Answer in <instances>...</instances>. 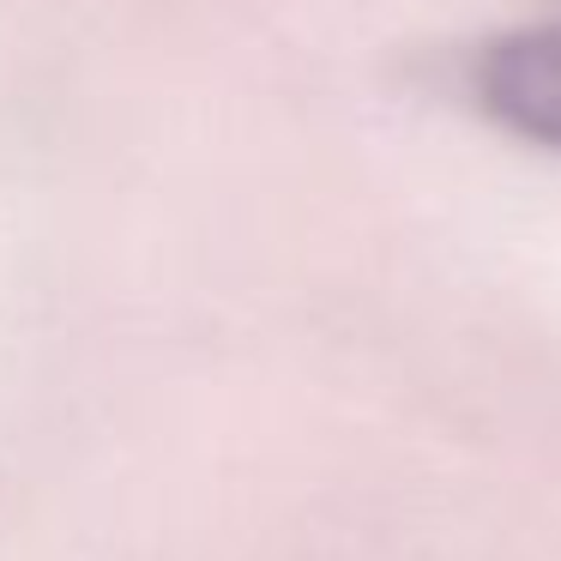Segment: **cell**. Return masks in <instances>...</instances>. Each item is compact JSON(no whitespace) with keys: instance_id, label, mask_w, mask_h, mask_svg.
I'll use <instances>...</instances> for the list:
<instances>
[{"instance_id":"1","label":"cell","mask_w":561,"mask_h":561,"mask_svg":"<svg viewBox=\"0 0 561 561\" xmlns=\"http://www.w3.org/2000/svg\"><path fill=\"white\" fill-rule=\"evenodd\" d=\"M477 103L507 134L561 151V25H531L489 43L477 61Z\"/></svg>"}]
</instances>
